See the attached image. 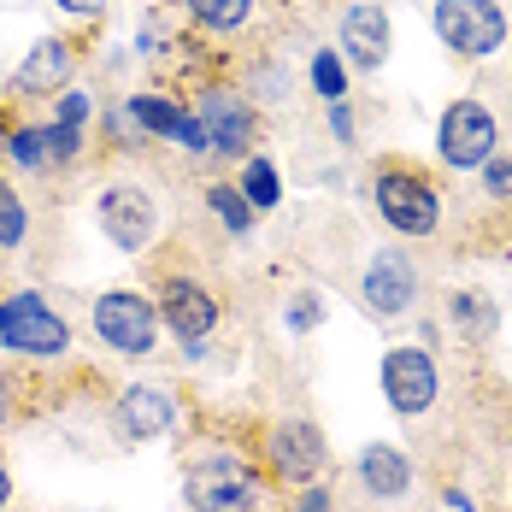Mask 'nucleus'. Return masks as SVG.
Listing matches in <instances>:
<instances>
[{
  "label": "nucleus",
  "mask_w": 512,
  "mask_h": 512,
  "mask_svg": "<svg viewBox=\"0 0 512 512\" xmlns=\"http://www.w3.org/2000/svg\"><path fill=\"white\" fill-rule=\"evenodd\" d=\"M65 77H71V48H65L59 36H42L36 48L24 53V65H18L12 89H18V95H53Z\"/></svg>",
  "instance_id": "dca6fc26"
},
{
  "label": "nucleus",
  "mask_w": 512,
  "mask_h": 512,
  "mask_svg": "<svg viewBox=\"0 0 512 512\" xmlns=\"http://www.w3.org/2000/svg\"><path fill=\"white\" fill-rule=\"evenodd\" d=\"M159 307L148 295H136V289H106L95 295V336H101L112 354L124 359H142L159 348Z\"/></svg>",
  "instance_id": "f03ea898"
},
{
  "label": "nucleus",
  "mask_w": 512,
  "mask_h": 512,
  "mask_svg": "<svg viewBox=\"0 0 512 512\" xmlns=\"http://www.w3.org/2000/svg\"><path fill=\"white\" fill-rule=\"evenodd\" d=\"M195 118H201L212 154H242V148L254 142V112H248L242 95H230V89H206V101H201Z\"/></svg>",
  "instance_id": "ddd939ff"
},
{
  "label": "nucleus",
  "mask_w": 512,
  "mask_h": 512,
  "mask_svg": "<svg viewBox=\"0 0 512 512\" xmlns=\"http://www.w3.org/2000/svg\"><path fill=\"white\" fill-rule=\"evenodd\" d=\"M24 230H30V212L18 201V189L0 177V248H24Z\"/></svg>",
  "instance_id": "412c9836"
},
{
  "label": "nucleus",
  "mask_w": 512,
  "mask_h": 512,
  "mask_svg": "<svg viewBox=\"0 0 512 512\" xmlns=\"http://www.w3.org/2000/svg\"><path fill=\"white\" fill-rule=\"evenodd\" d=\"M177 418H183V407H177L171 389H159V383H130V389L118 395V407H112V430H118L130 448H142V442L171 436Z\"/></svg>",
  "instance_id": "6e6552de"
},
{
  "label": "nucleus",
  "mask_w": 512,
  "mask_h": 512,
  "mask_svg": "<svg viewBox=\"0 0 512 512\" xmlns=\"http://www.w3.org/2000/svg\"><path fill=\"white\" fill-rule=\"evenodd\" d=\"M489 189H495V195H507V189H512V165L489 159Z\"/></svg>",
  "instance_id": "c85d7f7f"
},
{
  "label": "nucleus",
  "mask_w": 512,
  "mask_h": 512,
  "mask_svg": "<svg viewBox=\"0 0 512 512\" xmlns=\"http://www.w3.org/2000/svg\"><path fill=\"white\" fill-rule=\"evenodd\" d=\"M359 295H365V307L377 312V318H395V312L412 307V295H418V277H412V259L407 254H371L365 265V277H359Z\"/></svg>",
  "instance_id": "f8f14e48"
},
{
  "label": "nucleus",
  "mask_w": 512,
  "mask_h": 512,
  "mask_svg": "<svg viewBox=\"0 0 512 512\" xmlns=\"http://www.w3.org/2000/svg\"><path fill=\"white\" fill-rule=\"evenodd\" d=\"M342 53L354 59L359 71H377V65L389 59V18H383L377 6H354V12L342 18Z\"/></svg>",
  "instance_id": "2eb2a0df"
},
{
  "label": "nucleus",
  "mask_w": 512,
  "mask_h": 512,
  "mask_svg": "<svg viewBox=\"0 0 512 512\" xmlns=\"http://www.w3.org/2000/svg\"><path fill=\"white\" fill-rule=\"evenodd\" d=\"M206 206L224 218V230H230V236H254V218H259V212L242 201V189H230V183H212V189H206Z\"/></svg>",
  "instance_id": "6ab92c4d"
},
{
  "label": "nucleus",
  "mask_w": 512,
  "mask_h": 512,
  "mask_svg": "<svg viewBox=\"0 0 512 512\" xmlns=\"http://www.w3.org/2000/svg\"><path fill=\"white\" fill-rule=\"evenodd\" d=\"M371 195H377V212L389 218V230H401V236H430L436 218H442L436 189L424 177H412V171H383Z\"/></svg>",
  "instance_id": "0eeeda50"
},
{
  "label": "nucleus",
  "mask_w": 512,
  "mask_h": 512,
  "mask_svg": "<svg viewBox=\"0 0 512 512\" xmlns=\"http://www.w3.org/2000/svg\"><path fill=\"white\" fill-rule=\"evenodd\" d=\"M436 36L454 53L483 59V53H495L507 42V18H501L495 0H436Z\"/></svg>",
  "instance_id": "39448f33"
},
{
  "label": "nucleus",
  "mask_w": 512,
  "mask_h": 512,
  "mask_svg": "<svg viewBox=\"0 0 512 512\" xmlns=\"http://www.w3.org/2000/svg\"><path fill=\"white\" fill-rule=\"evenodd\" d=\"M301 512H330V489H324V483H312L307 501H301Z\"/></svg>",
  "instance_id": "c756f323"
},
{
  "label": "nucleus",
  "mask_w": 512,
  "mask_h": 512,
  "mask_svg": "<svg viewBox=\"0 0 512 512\" xmlns=\"http://www.w3.org/2000/svg\"><path fill=\"white\" fill-rule=\"evenodd\" d=\"M318 295H301V301H289V330H295V336H307L312 324H318Z\"/></svg>",
  "instance_id": "a878e982"
},
{
  "label": "nucleus",
  "mask_w": 512,
  "mask_h": 512,
  "mask_svg": "<svg viewBox=\"0 0 512 512\" xmlns=\"http://www.w3.org/2000/svg\"><path fill=\"white\" fill-rule=\"evenodd\" d=\"M265 460H271V477H277V483L312 489L318 471H324V430H318L312 418H283V424L265 436Z\"/></svg>",
  "instance_id": "423d86ee"
},
{
  "label": "nucleus",
  "mask_w": 512,
  "mask_h": 512,
  "mask_svg": "<svg viewBox=\"0 0 512 512\" xmlns=\"http://www.w3.org/2000/svg\"><path fill=\"white\" fill-rule=\"evenodd\" d=\"M95 112V101L89 95H59V118L53 124H71V130H83V118Z\"/></svg>",
  "instance_id": "bb28decb"
},
{
  "label": "nucleus",
  "mask_w": 512,
  "mask_h": 512,
  "mask_svg": "<svg viewBox=\"0 0 512 512\" xmlns=\"http://www.w3.org/2000/svg\"><path fill=\"white\" fill-rule=\"evenodd\" d=\"M195 18H201L206 30H236V24H248V12H254V0H183Z\"/></svg>",
  "instance_id": "aec40b11"
},
{
  "label": "nucleus",
  "mask_w": 512,
  "mask_h": 512,
  "mask_svg": "<svg viewBox=\"0 0 512 512\" xmlns=\"http://www.w3.org/2000/svg\"><path fill=\"white\" fill-rule=\"evenodd\" d=\"M6 418H12V383L0 377V424H6Z\"/></svg>",
  "instance_id": "473e14b6"
},
{
  "label": "nucleus",
  "mask_w": 512,
  "mask_h": 512,
  "mask_svg": "<svg viewBox=\"0 0 512 512\" xmlns=\"http://www.w3.org/2000/svg\"><path fill=\"white\" fill-rule=\"evenodd\" d=\"M383 395L395 412H430L436 407V359L424 348H395L383 359Z\"/></svg>",
  "instance_id": "9b49d317"
},
{
  "label": "nucleus",
  "mask_w": 512,
  "mask_h": 512,
  "mask_svg": "<svg viewBox=\"0 0 512 512\" xmlns=\"http://www.w3.org/2000/svg\"><path fill=\"white\" fill-rule=\"evenodd\" d=\"M442 159L460 165V171L495 159V118H489V106L454 101L448 112H442Z\"/></svg>",
  "instance_id": "9d476101"
},
{
  "label": "nucleus",
  "mask_w": 512,
  "mask_h": 512,
  "mask_svg": "<svg viewBox=\"0 0 512 512\" xmlns=\"http://www.w3.org/2000/svg\"><path fill=\"white\" fill-rule=\"evenodd\" d=\"M53 6H59V12H71V18H95L106 0H53Z\"/></svg>",
  "instance_id": "cd10ccee"
},
{
  "label": "nucleus",
  "mask_w": 512,
  "mask_h": 512,
  "mask_svg": "<svg viewBox=\"0 0 512 512\" xmlns=\"http://www.w3.org/2000/svg\"><path fill=\"white\" fill-rule=\"evenodd\" d=\"M83 148V130H71V124H48V159L59 165V159H71Z\"/></svg>",
  "instance_id": "393cba45"
},
{
  "label": "nucleus",
  "mask_w": 512,
  "mask_h": 512,
  "mask_svg": "<svg viewBox=\"0 0 512 512\" xmlns=\"http://www.w3.org/2000/svg\"><path fill=\"white\" fill-rule=\"evenodd\" d=\"M159 324L183 342V348H195V342H206L212 330H218V301L206 295L195 277H165V289H159Z\"/></svg>",
  "instance_id": "1a4fd4ad"
},
{
  "label": "nucleus",
  "mask_w": 512,
  "mask_h": 512,
  "mask_svg": "<svg viewBox=\"0 0 512 512\" xmlns=\"http://www.w3.org/2000/svg\"><path fill=\"white\" fill-rule=\"evenodd\" d=\"M183 501L195 512H259V471L236 448H206L183 465Z\"/></svg>",
  "instance_id": "f257e3e1"
},
{
  "label": "nucleus",
  "mask_w": 512,
  "mask_h": 512,
  "mask_svg": "<svg viewBox=\"0 0 512 512\" xmlns=\"http://www.w3.org/2000/svg\"><path fill=\"white\" fill-rule=\"evenodd\" d=\"M312 89L330 106L348 95V77H342V59H336V53H318V59H312Z\"/></svg>",
  "instance_id": "b1692460"
},
{
  "label": "nucleus",
  "mask_w": 512,
  "mask_h": 512,
  "mask_svg": "<svg viewBox=\"0 0 512 512\" xmlns=\"http://www.w3.org/2000/svg\"><path fill=\"white\" fill-rule=\"evenodd\" d=\"M0 348L30 359H59L71 348V324L42 295H12V301H0Z\"/></svg>",
  "instance_id": "7ed1b4c3"
},
{
  "label": "nucleus",
  "mask_w": 512,
  "mask_h": 512,
  "mask_svg": "<svg viewBox=\"0 0 512 512\" xmlns=\"http://www.w3.org/2000/svg\"><path fill=\"white\" fill-rule=\"evenodd\" d=\"M330 124H336V136L348 142V130H354V118H348V106H342V101H336V112H330Z\"/></svg>",
  "instance_id": "7c9ffc66"
},
{
  "label": "nucleus",
  "mask_w": 512,
  "mask_h": 512,
  "mask_svg": "<svg viewBox=\"0 0 512 512\" xmlns=\"http://www.w3.org/2000/svg\"><path fill=\"white\" fill-rule=\"evenodd\" d=\"M12 159H18L24 171H42V165H53V159H48V130H42V124L12 130Z\"/></svg>",
  "instance_id": "4be33fe9"
},
{
  "label": "nucleus",
  "mask_w": 512,
  "mask_h": 512,
  "mask_svg": "<svg viewBox=\"0 0 512 512\" xmlns=\"http://www.w3.org/2000/svg\"><path fill=\"white\" fill-rule=\"evenodd\" d=\"M95 218H101L106 242L124 248V254L154 248V236H159V201L142 183H106L101 201H95Z\"/></svg>",
  "instance_id": "20e7f679"
},
{
  "label": "nucleus",
  "mask_w": 512,
  "mask_h": 512,
  "mask_svg": "<svg viewBox=\"0 0 512 512\" xmlns=\"http://www.w3.org/2000/svg\"><path fill=\"white\" fill-rule=\"evenodd\" d=\"M359 483L377 495V501H395V495H407L412 483V465L401 448H383V442H371L365 454H359Z\"/></svg>",
  "instance_id": "f3484780"
},
{
  "label": "nucleus",
  "mask_w": 512,
  "mask_h": 512,
  "mask_svg": "<svg viewBox=\"0 0 512 512\" xmlns=\"http://www.w3.org/2000/svg\"><path fill=\"white\" fill-rule=\"evenodd\" d=\"M454 318H460L471 336H489L495 330V301L489 295H454Z\"/></svg>",
  "instance_id": "5701e85b"
},
{
  "label": "nucleus",
  "mask_w": 512,
  "mask_h": 512,
  "mask_svg": "<svg viewBox=\"0 0 512 512\" xmlns=\"http://www.w3.org/2000/svg\"><path fill=\"white\" fill-rule=\"evenodd\" d=\"M12 507V471H6V465H0V512Z\"/></svg>",
  "instance_id": "2f4dec72"
},
{
  "label": "nucleus",
  "mask_w": 512,
  "mask_h": 512,
  "mask_svg": "<svg viewBox=\"0 0 512 512\" xmlns=\"http://www.w3.org/2000/svg\"><path fill=\"white\" fill-rule=\"evenodd\" d=\"M130 118L148 130V136H165V142H183L189 154H212V142H206L201 118L195 112H183L177 101H165V95H136L130 101Z\"/></svg>",
  "instance_id": "4468645a"
},
{
  "label": "nucleus",
  "mask_w": 512,
  "mask_h": 512,
  "mask_svg": "<svg viewBox=\"0 0 512 512\" xmlns=\"http://www.w3.org/2000/svg\"><path fill=\"white\" fill-rule=\"evenodd\" d=\"M242 201L254 206V212H271V206L283 201V183H277V165L271 159H248V171H242Z\"/></svg>",
  "instance_id": "a211bd4d"
}]
</instances>
